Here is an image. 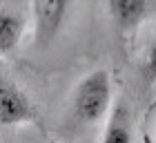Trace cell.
I'll return each mask as SVG.
<instances>
[{
	"instance_id": "obj_1",
	"label": "cell",
	"mask_w": 156,
	"mask_h": 143,
	"mask_svg": "<svg viewBox=\"0 0 156 143\" xmlns=\"http://www.w3.org/2000/svg\"><path fill=\"white\" fill-rule=\"evenodd\" d=\"M112 105V78L107 69H94L76 85L74 112L83 123H96Z\"/></svg>"
},
{
	"instance_id": "obj_2",
	"label": "cell",
	"mask_w": 156,
	"mask_h": 143,
	"mask_svg": "<svg viewBox=\"0 0 156 143\" xmlns=\"http://www.w3.org/2000/svg\"><path fill=\"white\" fill-rule=\"evenodd\" d=\"M69 0H31L34 13V31H36V45L45 47L54 40L67 18Z\"/></svg>"
},
{
	"instance_id": "obj_3",
	"label": "cell",
	"mask_w": 156,
	"mask_h": 143,
	"mask_svg": "<svg viewBox=\"0 0 156 143\" xmlns=\"http://www.w3.org/2000/svg\"><path fill=\"white\" fill-rule=\"evenodd\" d=\"M34 119V107L27 94L13 81L0 76V125H20Z\"/></svg>"
},
{
	"instance_id": "obj_4",
	"label": "cell",
	"mask_w": 156,
	"mask_h": 143,
	"mask_svg": "<svg viewBox=\"0 0 156 143\" xmlns=\"http://www.w3.org/2000/svg\"><path fill=\"white\" fill-rule=\"evenodd\" d=\"M109 16L120 29H132L136 27L147 13V0H107Z\"/></svg>"
},
{
	"instance_id": "obj_5",
	"label": "cell",
	"mask_w": 156,
	"mask_h": 143,
	"mask_svg": "<svg viewBox=\"0 0 156 143\" xmlns=\"http://www.w3.org/2000/svg\"><path fill=\"white\" fill-rule=\"evenodd\" d=\"M105 143H129L132 141V121L125 105H116L103 132Z\"/></svg>"
},
{
	"instance_id": "obj_6",
	"label": "cell",
	"mask_w": 156,
	"mask_h": 143,
	"mask_svg": "<svg viewBox=\"0 0 156 143\" xmlns=\"http://www.w3.org/2000/svg\"><path fill=\"white\" fill-rule=\"evenodd\" d=\"M23 36V20L13 11L0 9V54H9L18 47Z\"/></svg>"
},
{
	"instance_id": "obj_7",
	"label": "cell",
	"mask_w": 156,
	"mask_h": 143,
	"mask_svg": "<svg viewBox=\"0 0 156 143\" xmlns=\"http://www.w3.org/2000/svg\"><path fill=\"white\" fill-rule=\"evenodd\" d=\"M147 69H150V76H156V40L150 49V58H147Z\"/></svg>"
}]
</instances>
